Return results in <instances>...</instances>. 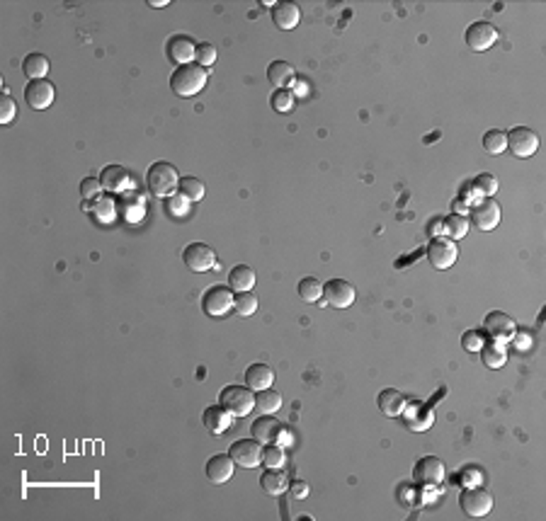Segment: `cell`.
Returning a JSON list of instances; mask_svg holds the SVG:
<instances>
[{"label": "cell", "instance_id": "cell-11", "mask_svg": "<svg viewBox=\"0 0 546 521\" xmlns=\"http://www.w3.org/2000/svg\"><path fill=\"white\" fill-rule=\"evenodd\" d=\"M464 39H466V46L471 51H488L495 44V39H498V30L490 22H473L464 32Z\"/></svg>", "mask_w": 546, "mask_h": 521}, {"label": "cell", "instance_id": "cell-20", "mask_svg": "<svg viewBox=\"0 0 546 521\" xmlns=\"http://www.w3.org/2000/svg\"><path fill=\"white\" fill-rule=\"evenodd\" d=\"M260 487L265 495H272V497L284 495V492L289 490V478L280 468H267L265 473L260 475Z\"/></svg>", "mask_w": 546, "mask_h": 521}, {"label": "cell", "instance_id": "cell-5", "mask_svg": "<svg viewBox=\"0 0 546 521\" xmlns=\"http://www.w3.org/2000/svg\"><path fill=\"white\" fill-rule=\"evenodd\" d=\"M457 243L452 238H447V235H435L428 243V260L437 270H449L457 262Z\"/></svg>", "mask_w": 546, "mask_h": 521}, {"label": "cell", "instance_id": "cell-9", "mask_svg": "<svg viewBox=\"0 0 546 521\" xmlns=\"http://www.w3.org/2000/svg\"><path fill=\"white\" fill-rule=\"evenodd\" d=\"M228 456L240 468H255V465L262 463L260 441L258 439H240V441H233L231 448H228Z\"/></svg>", "mask_w": 546, "mask_h": 521}, {"label": "cell", "instance_id": "cell-21", "mask_svg": "<svg viewBox=\"0 0 546 521\" xmlns=\"http://www.w3.org/2000/svg\"><path fill=\"white\" fill-rule=\"evenodd\" d=\"M299 18H302V10L294 3H277L272 8V20L280 30H294L299 25Z\"/></svg>", "mask_w": 546, "mask_h": 521}, {"label": "cell", "instance_id": "cell-27", "mask_svg": "<svg viewBox=\"0 0 546 521\" xmlns=\"http://www.w3.org/2000/svg\"><path fill=\"white\" fill-rule=\"evenodd\" d=\"M100 182L109 192H122L129 184V172L122 165H107L100 172Z\"/></svg>", "mask_w": 546, "mask_h": 521}, {"label": "cell", "instance_id": "cell-28", "mask_svg": "<svg viewBox=\"0 0 546 521\" xmlns=\"http://www.w3.org/2000/svg\"><path fill=\"white\" fill-rule=\"evenodd\" d=\"M22 70L30 80H44V75L49 73V58L44 54H27L22 61Z\"/></svg>", "mask_w": 546, "mask_h": 521}, {"label": "cell", "instance_id": "cell-14", "mask_svg": "<svg viewBox=\"0 0 546 521\" xmlns=\"http://www.w3.org/2000/svg\"><path fill=\"white\" fill-rule=\"evenodd\" d=\"M323 299L333 308H347L354 303V289L345 279H330L323 287Z\"/></svg>", "mask_w": 546, "mask_h": 521}, {"label": "cell", "instance_id": "cell-2", "mask_svg": "<svg viewBox=\"0 0 546 521\" xmlns=\"http://www.w3.org/2000/svg\"><path fill=\"white\" fill-rule=\"evenodd\" d=\"M146 184H149V192L153 196H168L178 189L180 184V175L175 165L166 161H158L149 168V175H146Z\"/></svg>", "mask_w": 546, "mask_h": 521}, {"label": "cell", "instance_id": "cell-32", "mask_svg": "<svg viewBox=\"0 0 546 521\" xmlns=\"http://www.w3.org/2000/svg\"><path fill=\"white\" fill-rule=\"evenodd\" d=\"M483 364L490 366V369H500L502 364L507 361V352L500 342H490V344H483Z\"/></svg>", "mask_w": 546, "mask_h": 521}, {"label": "cell", "instance_id": "cell-10", "mask_svg": "<svg viewBox=\"0 0 546 521\" xmlns=\"http://www.w3.org/2000/svg\"><path fill=\"white\" fill-rule=\"evenodd\" d=\"M471 223L478 230H493L500 223V206L498 201H493L490 196L473 201L471 206Z\"/></svg>", "mask_w": 546, "mask_h": 521}, {"label": "cell", "instance_id": "cell-31", "mask_svg": "<svg viewBox=\"0 0 546 521\" xmlns=\"http://www.w3.org/2000/svg\"><path fill=\"white\" fill-rule=\"evenodd\" d=\"M299 299L306 301V303H314V301H318L321 296H323V284L318 282L316 277H304L302 282H299Z\"/></svg>", "mask_w": 546, "mask_h": 521}, {"label": "cell", "instance_id": "cell-12", "mask_svg": "<svg viewBox=\"0 0 546 521\" xmlns=\"http://www.w3.org/2000/svg\"><path fill=\"white\" fill-rule=\"evenodd\" d=\"M483 325H485V332H488V337L495 339V342H500V344L510 342V339L515 337V322H512V318L507 315V313H502V310L488 313V315H485V320H483Z\"/></svg>", "mask_w": 546, "mask_h": 521}, {"label": "cell", "instance_id": "cell-13", "mask_svg": "<svg viewBox=\"0 0 546 521\" xmlns=\"http://www.w3.org/2000/svg\"><path fill=\"white\" fill-rule=\"evenodd\" d=\"M445 478V463L437 456H423L413 468V480L420 485H440Z\"/></svg>", "mask_w": 546, "mask_h": 521}, {"label": "cell", "instance_id": "cell-3", "mask_svg": "<svg viewBox=\"0 0 546 521\" xmlns=\"http://www.w3.org/2000/svg\"><path fill=\"white\" fill-rule=\"evenodd\" d=\"M218 403L228 415L245 417L255 408V391H250L248 386H226L218 396Z\"/></svg>", "mask_w": 546, "mask_h": 521}, {"label": "cell", "instance_id": "cell-22", "mask_svg": "<svg viewBox=\"0 0 546 521\" xmlns=\"http://www.w3.org/2000/svg\"><path fill=\"white\" fill-rule=\"evenodd\" d=\"M255 287V270L248 265H236L231 272H228V289L231 291H250Z\"/></svg>", "mask_w": 546, "mask_h": 521}, {"label": "cell", "instance_id": "cell-40", "mask_svg": "<svg viewBox=\"0 0 546 521\" xmlns=\"http://www.w3.org/2000/svg\"><path fill=\"white\" fill-rule=\"evenodd\" d=\"M270 104L277 112H289L294 107V92L292 90H275L270 97Z\"/></svg>", "mask_w": 546, "mask_h": 521}, {"label": "cell", "instance_id": "cell-7", "mask_svg": "<svg viewBox=\"0 0 546 521\" xmlns=\"http://www.w3.org/2000/svg\"><path fill=\"white\" fill-rule=\"evenodd\" d=\"M182 262L192 272H209L216 267V252L206 243H190L182 250Z\"/></svg>", "mask_w": 546, "mask_h": 521}, {"label": "cell", "instance_id": "cell-39", "mask_svg": "<svg viewBox=\"0 0 546 521\" xmlns=\"http://www.w3.org/2000/svg\"><path fill=\"white\" fill-rule=\"evenodd\" d=\"M197 63L201 65V68H209L211 63H216V46L209 42H201L197 44Z\"/></svg>", "mask_w": 546, "mask_h": 521}, {"label": "cell", "instance_id": "cell-24", "mask_svg": "<svg viewBox=\"0 0 546 521\" xmlns=\"http://www.w3.org/2000/svg\"><path fill=\"white\" fill-rule=\"evenodd\" d=\"M280 422L275 420V417H258V420L253 422V427H250V434H253V439H258L260 444H270L275 441L277 434H280Z\"/></svg>", "mask_w": 546, "mask_h": 521}, {"label": "cell", "instance_id": "cell-46", "mask_svg": "<svg viewBox=\"0 0 546 521\" xmlns=\"http://www.w3.org/2000/svg\"><path fill=\"white\" fill-rule=\"evenodd\" d=\"M433 233H435V235H442V233H445V223H442V221H435V223H433Z\"/></svg>", "mask_w": 546, "mask_h": 521}, {"label": "cell", "instance_id": "cell-43", "mask_svg": "<svg viewBox=\"0 0 546 521\" xmlns=\"http://www.w3.org/2000/svg\"><path fill=\"white\" fill-rule=\"evenodd\" d=\"M483 347V334H480L478 330H469L466 334H464V349H469V352H476V349Z\"/></svg>", "mask_w": 546, "mask_h": 521}, {"label": "cell", "instance_id": "cell-45", "mask_svg": "<svg viewBox=\"0 0 546 521\" xmlns=\"http://www.w3.org/2000/svg\"><path fill=\"white\" fill-rule=\"evenodd\" d=\"M275 441L280 444V446H287V444L294 441V437H292V432H289L287 427H280V434H277Z\"/></svg>", "mask_w": 546, "mask_h": 521}, {"label": "cell", "instance_id": "cell-15", "mask_svg": "<svg viewBox=\"0 0 546 521\" xmlns=\"http://www.w3.org/2000/svg\"><path fill=\"white\" fill-rule=\"evenodd\" d=\"M197 56V44L185 34H175L168 42V58L175 65H187Z\"/></svg>", "mask_w": 546, "mask_h": 521}, {"label": "cell", "instance_id": "cell-34", "mask_svg": "<svg viewBox=\"0 0 546 521\" xmlns=\"http://www.w3.org/2000/svg\"><path fill=\"white\" fill-rule=\"evenodd\" d=\"M483 148L490 153V156H500L502 151H507L505 131H498V129L485 131V136H483Z\"/></svg>", "mask_w": 546, "mask_h": 521}, {"label": "cell", "instance_id": "cell-38", "mask_svg": "<svg viewBox=\"0 0 546 521\" xmlns=\"http://www.w3.org/2000/svg\"><path fill=\"white\" fill-rule=\"evenodd\" d=\"M471 184L480 196H493L495 192H498V180H495V175H490V172H480Z\"/></svg>", "mask_w": 546, "mask_h": 521}, {"label": "cell", "instance_id": "cell-6", "mask_svg": "<svg viewBox=\"0 0 546 521\" xmlns=\"http://www.w3.org/2000/svg\"><path fill=\"white\" fill-rule=\"evenodd\" d=\"M459 507L466 517H485L493 509V497L480 487H464L459 495Z\"/></svg>", "mask_w": 546, "mask_h": 521}, {"label": "cell", "instance_id": "cell-19", "mask_svg": "<svg viewBox=\"0 0 546 521\" xmlns=\"http://www.w3.org/2000/svg\"><path fill=\"white\" fill-rule=\"evenodd\" d=\"M272 381H275V371L267 364H250L245 369V386L250 391H265L272 386Z\"/></svg>", "mask_w": 546, "mask_h": 521}, {"label": "cell", "instance_id": "cell-23", "mask_svg": "<svg viewBox=\"0 0 546 521\" xmlns=\"http://www.w3.org/2000/svg\"><path fill=\"white\" fill-rule=\"evenodd\" d=\"M376 405H379V410L386 417H398V415L403 413V408H406V398H403L401 393L396 391V388H386V391L379 393V398H376Z\"/></svg>", "mask_w": 546, "mask_h": 521}, {"label": "cell", "instance_id": "cell-16", "mask_svg": "<svg viewBox=\"0 0 546 521\" xmlns=\"http://www.w3.org/2000/svg\"><path fill=\"white\" fill-rule=\"evenodd\" d=\"M25 100L32 109H46L54 102V85L44 80H30L25 87Z\"/></svg>", "mask_w": 546, "mask_h": 521}, {"label": "cell", "instance_id": "cell-36", "mask_svg": "<svg viewBox=\"0 0 546 521\" xmlns=\"http://www.w3.org/2000/svg\"><path fill=\"white\" fill-rule=\"evenodd\" d=\"M92 213H95V218H100V221H114V216H117V206H114V201L109 199V196H97L95 206H92Z\"/></svg>", "mask_w": 546, "mask_h": 521}, {"label": "cell", "instance_id": "cell-30", "mask_svg": "<svg viewBox=\"0 0 546 521\" xmlns=\"http://www.w3.org/2000/svg\"><path fill=\"white\" fill-rule=\"evenodd\" d=\"M178 189H180V196H182V199H187V201L204 199V182H201V180H197V177H180Z\"/></svg>", "mask_w": 546, "mask_h": 521}, {"label": "cell", "instance_id": "cell-42", "mask_svg": "<svg viewBox=\"0 0 546 521\" xmlns=\"http://www.w3.org/2000/svg\"><path fill=\"white\" fill-rule=\"evenodd\" d=\"M100 189H102V182L97 177H85L83 182H80V196H83V199H95V196H100Z\"/></svg>", "mask_w": 546, "mask_h": 521}, {"label": "cell", "instance_id": "cell-17", "mask_svg": "<svg viewBox=\"0 0 546 521\" xmlns=\"http://www.w3.org/2000/svg\"><path fill=\"white\" fill-rule=\"evenodd\" d=\"M233 465L236 463H233V458L228 453H216V456L206 460V478L221 485V482H226L233 475Z\"/></svg>", "mask_w": 546, "mask_h": 521}, {"label": "cell", "instance_id": "cell-41", "mask_svg": "<svg viewBox=\"0 0 546 521\" xmlns=\"http://www.w3.org/2000/svg\"><path fill=\"white\" fill-rule=\"evenodd\" d=\"M15 114H18V104H15V100L8 92H3L0 95V124H10L15 119Z\"/></svg>", "mask_w": 546, "mask_h": 521}, {"label": "cell", "instance_id": "cell-33", "mask_svg": "<svg viewBox=\"0 0 546 521\" xmlns=\"http://www.w3.org/2000/svg\"><path fill=\"white\" fill-rule=\"evenodd\" d=\"M442 223H445L447 238H452V240H459V238H464V235L469 233V218H466V216H459V213H449V216H447Z\"/></svg>", "mask_w": 546, "mask_h": 521}, {"label": "cell", "instance_id": "cell-25", "mask_svg": "<svg viewBox=\"0 0 546 521\" xmlns=\"http://www.w3.org/2000/svg\"><path fill=\"white\" fill-rule=\"evenodd\" d=\"M201 422H204L206 432L221 434V432L228 427V422H231V415H228L221 405H209V408L204 410V415H201Z\"/></svg>", "mask_w": 546, "mask_h": 521}, {"label": "cell", "instance_id": "cell-37", "mask_svg": "<svg viewBox=\"0 0 546 521\" xmlns=\"http://www.w3.org/2000/svg\"><path fill=\"white\" fill-rule=\"evenodd\" d=\"M262 463H265L267 468H280V465L284 463V448L280 446V444L270 441L265 448H262Z\"/></svg>", "mask_w": 546, "mask_h": 521}, {"label": "cell", "instance_id": "cell-29", "mask_svg": "<svg viewBox=\"0 0 546 521\" xmlns=\"http://www.w3.org/2000/svg\"><path fill=\"white\" fill-rule=\"evenodd\" d=\"M255 408H258V413H262V415H275L277 410L282 408V396L277 391H272V388L258 391V396H255Z\"/></svg>", "mask_w": 546, "mask_h": 521}, {"label": "cell", "instance_id": "cell-1", "mask_svg": "<svg viewBox=\"0 0 546 521\" xmlns=\"http://www.w3.org/2000/svg\"><path fill=\"white\" fill-rule=\"evenodd\" d=\"M206 78H209V70L201 68L199 63L178 65L170 75V90L180 97H192L199 90H204Z\"/></svg>", "mask_w": 546, "mask_h": 521}, {"label": "cell", "instance_id": "cell-18", "mask_svg": "<svg viewBox=\"0 0 546 521\" xmlns=\"http://www.w3.org/2000/svg\"><path fill=\"white\" fill-rule=\"evenodd\" d=\"M267 80L280 90H289V85H294V80H297V70L287 61H272L267 65Z\"/></svg>", "mask_w": 546, "mask_h": 521}, {"label": "cell", "instance_id": "cell-26", "mask_svg": "<svg viewBox=\"0 0 546 521\" xmlns=\"http://www.w3.org/2000/svg\"><path fill=\"white\" fill-rule=\"evenodd\" d=\"M403 410H406V425L411 427V429L423 432V429H428V427L435 422L433 410L423 408V405H420V403L406 405V408H403Z\"/></svg>", "mask_w": 546, "mask_h": 521}, {"label": "cell", "instance_id": "cell-35", "mask_svg": "<svg viewBox=\"0 0 546 521\" xmlns=\"http://www.w3.org/2000/svg\"><path fill=\"white\" fill-rule=\"evenodd\" d=\"M233 308H236L238 315H253L258 310V296L250 291H240L233 296Z\"/></svg>", "mask_w": 546, "mask_h": 521}, {"label": "cell", "instance_id": "cell-47", "mask_svg": "<svg viewBox=\"0 0 546 521\" xmlns=\"http://www.w3.org/2000/svg\"><path fill=\"white\" fill-rule=\"evenodd\" d=\"M151 8H163V5H168V0H151Z\"/></svg>", "mask_w": 546, "mask_h": 521}, {"label": "cell", "instance_id": "cell-4", "mask_svg": "<svg viewBox=\"0 0 546 521\" xmlns=\"http://www.w3.org/2000/svg\"><path fill=\"white\" fill-rule=\"evenodd\" d=\"M505 141H507V151H510L515 158H529V156H534L539 148L537 131L527 129V126H512V129L505 134Z\"/></svg>", "mask_w": 546, "mask_h": 521}, {"label": "cell", "instance_id": "cell-44", "mask_svg": "<svg viewBox=\"0 0 546 521\" xmlns=\"http://www.w3.org/2000/svg\"><path fill=\"white\" fill-rule=\"evenodd\" d=\"M289 492H292V497H297V500H304V497L309 495V485H306L304 480H294V482H289Z\"/></svg>", "mask_w": 546, "mask_h": 521}, {"label": "cell", "instance_id": "cell-8", "mask_svg": "<svg viewBox=\"0 0 546 521\" xmlns=\"http://www.w3.org/2000/svg\"><path fill=\"white\" fill-rule=\"evenodd\" d=\"M233 308V291L226 287H211L201 296V310L209 318H221Z\"/></svg>", "mask_w": 546, "mask_h": 521}]
</instances>
